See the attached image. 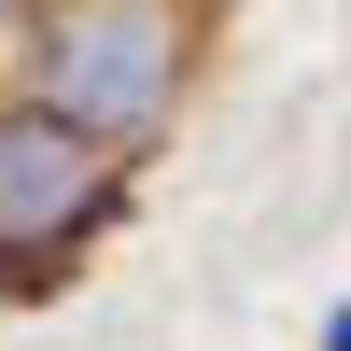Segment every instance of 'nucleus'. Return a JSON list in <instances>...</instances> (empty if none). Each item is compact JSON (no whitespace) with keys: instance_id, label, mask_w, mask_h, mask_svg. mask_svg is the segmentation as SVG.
Segmentation results:
<instances>
[{"instance_id":"nucleus-3","label":"nucleus","mask_w":351,"mask_h":351,"mask_svg":"<svg viewBox=\"0 0 351 351\" xmlns=\"http://www.w3.org/2000/svg\"><path fill=\"white\" fill-rule=\"evenodd\" d=\"M71 267H43V253H0V309H28V295H56Z\"/></svg>"},{"instance_id":"nucleus-4","label":"nucleus","mask_w":351,"mask_h":351,"mask_svg":"<svg viewBox=\"0 0 351 351\" xmlns=\"http://www.w3.org/2000/svg\"><path fill=\"white\" fill-rule=\"evenodd\" d=\"M324 351H351V295H337V309H324Z\"/></svg>"},{"instance_id":"nucleus-2","label":"nucleus","mask_w":351,"mask_h":351,"mask_svg":"<svg viewBox=\"0 0 351 351\" xmlns=\"http://www.w3.org/2000/svg\"><path fill=\"white\" fill-rule=\"evenodd\" d=\"M141 169H112L99 141H71L28 84H0V253H43V267H84V253L127 225Z\"/></svg>"},{"instance_id":"nucleus-5","label":"nucleus","mask_w":351,"mask_h":351,"mask_svg":"<svg viewBox=\"0 0 351 351\" xmlns=\"http://www.w3.org/2000/svg\"><path fill=\"white\" fill-rule=\"evenodd\" d=\"M28 14H43V0H0V28H28Z\"/></svg>"},{"instance_id":"nucleus-6","label":"nucleus","mask_w":351,"mask_h":351,"mask_svg":"<svg viewBox=\"0 0 351 351\" xmlns=\"http://www.w3.org/2000/svg\"><path fill=\"white\" fill-rule=\"evenodd\" d=\"M183 14H197V0H183Z\"/></svg>"},{"instance_id":"nucleus-1","label":"nucleus","mask_w":351,"mask_h":351,"mask_svg":"<svg viewBox=\"0 0 351 351\" xmlns=\"http://www.w3.org/2000/svg\"><path fill=\"white\" fill-rule=\"evenodd\" d=\"M14 56H28V99L71 141H99L112 169H141L197 99V14L183 0H43L14 28Z\"/></svg>"}]
</instances>
